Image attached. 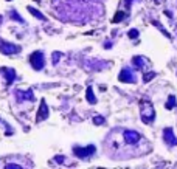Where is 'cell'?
I'll return each instance as SVG.
<instances>
[{"instance_id": "7", "label": "cell", "mask_w": 177, "mask_h": 169, "mask_svg": "<svg viewBox=\"0 0 177 169\" xmlns=\"http://www.w3.org/2000/svg\"><path fill=\"white\" fill-rule=\"evenodd\" d=\"M0 51L5 53L6 56H10V54H14V53L19 51V47L12 45V43H8V42H0Z\"/></svg>"}, {"instance_id": "6", "label": "cell", "mask_w": 177, "mask_h": 169, "mask_svg": "<svg viewBox=\"0 0 177 169\" xmlns=\"http://www.w3.org/2000/svg\"><path fill=\"white\" fill-rule=\"evenodd\" d=\"M163 140H165V143H168L169 146L177 144V138H176L174 132H172V129H169V127H166L165 130H163Z\"/></svg>"}, {"instance_id": "20", "label": "cell", "mask_w": 177, "mask_h": 169, "mask_svg": "<svg viewBox=\"0 0 177 169\" xmlns=\"http://www.w3.org/2000/svg\"><path fill=\"white\" fill-rule=\"evenodd\" d=\"M59 61V53H54V62Z\"/></svg>"}, {"instance_id": "11", "label": "cell", "mask_w": 177, "mask_h": 169, "mask_svg": "<svg viewBox=\"0 0 177 169\" xmlns=\"http://www.w3.org/2000/svg\"><path fill=\"white\" fill-rule=\"evenodd\" d=\"M28 11H30V12H31V14H33L34 17H37V19H40V20H47V19H45V16L42 14V12H39L37 10H34L33 6H28Z\"/></svg>"}, {"instance_id": "8", "label": "cell", "mask_w": 177, "mask_h": 169, "mask_svg": "<svg viewBox=\"0 0 177 169\" xmlns=\"http://www.w3.org/2000/svg\"><path fill=\"white\" fill-rule=\"evenodd\" d=\"M118 79H120L121 82H134V74L130 73L129 68H123L120 76H118Z\"/></svg>"}, {"instance_id": "18", "label": "cell", "mask_w": 177, "mask_h": 169, "mask_svg": "<svg viewBox=\"0 0 177 169\" xmlns=\"http://www.w3.org/2000/svg\"><path fill=\"white\" fill-rule=\"evenodd\" d=\"M129 37H130V39L138 37V31H137V30H130V31H129Z\"/></svg>"}, {"instance_id": "16", "label": "cell", "mask_w": 177, "mask_h": 169, "mask_svg": "<svg viewBox=\"0 0 177 169\" xmlns=\"http://www.w3.org/2000/svg\"><path fill=\"white\" fill-rule=\"evenodd\" d=\"M93 123L96 124V126H99V124H104V118H103V117H99V115H98V117H95Z\"/></svg>"}, {"instance_id": "21", "label": "cell", "mask_w": 177, "mask_h": 169, "mask_svg": "<svg viewBox=\"0 0 177 169\" xmlns=\"http://www.w3.org/2000/svg\"><path fill=\"white\" fill-rule=\"evenodd\" d=\"M8 2H11V0H8Z\"/></svg>"}, {"instance_id": "9", "label": "cell", "mask_w": 177, "mask_h": 169, "mask_svg": "<svg viewBox=\"0 0 177 169\" xmlns=\"http://www.w3.org/2000/svg\"><path fill=\"white\" fill-rule=\"evenodd\" d=\"M2 73H5L8 84H11L12 81H14V78H16V72H14V70H10L8 67H2Z\"/></svg>"}, {"instance_id": "12", "label": "cell", "mask_w": 177, "mask_h": 169, "mask_svg": "<svg viewBox=\"0 0 177 169\" xmlns=\"http://www.w3.org/2000/svg\"><path fill=\"white\" fill-rule=\"evenodd\" d=\"M174 106H176V96H174V95H171L169 98H168L166 109H168V110H171V109H174Z\"/></svg>"}, {"instance_id": "15", "label": "cell", "mask_w": 177, "mask_h": 169, "mask_svg": "<svg viewBox=\"0 0 177 169\" xmlns=\"http://www.w3.org/2000/svg\"><path fill=\"white\" fill-rule=\"evenodd\" d=\"M5 168L6 169H20L22 166H20V164H16V163H8Z\"/></svg>"}, {"instance_id": "13", "label": "cell", "mask_w": 177, "mask_h": 169, "mask_svg": "<svg viewBox=\"0 0 177 169\" xmlns=\"http://www.w3.org/2000/svg\"><path fill=\"white\" fill-rule=\"evenodd\" d=\"M124 16H126V14H124L123 11H118L117 14H115V17L112 19V22H113V23H118V22H121V20H123V17H124Z\"/></svg>"}, {"instance_id": "1", "label": "cell", "mask_w": 177, "mask_h": 169, "mask_svg": "<svg viewBox=\"0 0 177 169\" xmlns=\"http://www.w3.org/2000/svg\"><path fill=\"white\" fill-rule=\"evenodd\" d=\"M140 115H142L144 124H151L154 121V117H155L152 104L148 103V101H140Z\"/></svg>"}, {"instance_id": "10", "label": "cell", "mask_w": 177, "mask_h": 169, "mask_svg": "<svg viewBox=\"0 0 177 169\" xmlns=\"http://www.w3.org/2000/svg\"><path fill=\"white\" fill-rule=\"evenodd\" d=\"M17 98L19 99H33V92L31 90H28V92H17Z\"/></svg>"}, {"instance_id": "19", "label": "cell", "mask_w": 177, "mask_h": 169, "mask_svg": "<svg viewBox=\"0 0 177 169\" xmlns=\"http://www.w3.org/2000/svg\"><path fill=\"white\" fill-rule=\"evenodd\" d=\"M54 160H56L58 163H62V161H64V158H62V157H56V158H54Z\"/></svg>"}, {"instance_id": "5", "label": "cell", "mask_w": 177, "mask_h": 169, "mask_svg": "<svg viewBox=\"0 0 177 169\" xmlns=\"http://www.w3.org/2000/svg\"><path fill=\"white\" fill-rule=\"evenodd\" d=\"M48 118V107L45 104V101L42 99L40 101V106H39V110H37V115H36V121H44V119Z\"/></svg>"}, {"instance_id": "17", "label": "cell", "mask_w": 177, "mask_h": 169, "mask_svg": "<svg viewBox=\"0 0 177 169\" xmlns=\"http://www.w3.org/2000/svg\"><path fill=\"white\" fill-rule=\"evenodd\" d=\"M154 76H155L154 73H146V74L143 76V79H144V82H149V81H151V79H152Z\"/></svg>"}, {"instance_id": "3", "label": "cell", "mask_w": 177, "mask_h": 169, "mask_svg": "<svg viewBox=\"0 0 177 169\" xmlns=\"http://www.w3.org/2000/svg\"><path fill=\"white\" fill-rule=\"evenodd\" d=\"M30 64L33 65L34 70H42V68H44V64H45L44 54H42L40 51H34L33 54L30 56Z\"/></svg>"}, {"instance_id": "4", "label": "cell", "mask_w": 177, "mask_h": 169, "mask_svg": "<svg viewBox=\"0 0 177 169\" xmlns=\"http://www.w3.org/2000/svg\"><path fill=\"white\" fill-rule=\"evenodd\" d=\"M75 154L78 155L79 158H85L90 157L92 154H95V146H87V148H75Z\"/></svg>"}, {"instance_id": "2", "label": "cell", "mask_w": 177, "mask_h": 169, "mask_svg": "<svg viewBox=\"0 0 177 169\" xmlns=\"http://www.w3.org/2000/svg\"><path fill=\"white\" fill-rule=\"evenodd\" d=\"M140 140H142V135H140L138 132H135V130H128V129L123 132V141H124V144L134 146V144H137Z\"/></svg>"}, {"instance_id": "14", "label": "cell", "mask_w": 177, "mask_h": 169, "mask_svg": "<svg viewBox=\"0 0 177 169\" xmlns=\"http://www.w3.org/2000/svg\"><path fill=\"white\" fill-rule=\"evenodd\" d=\"M87 99H89V103H92V104H95L96 103V98L93 96V92H92V88H87Z\"/></svg>"}]
</instances>
